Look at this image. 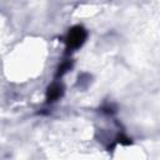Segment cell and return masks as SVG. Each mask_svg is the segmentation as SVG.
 Wrapping results in <instances>:
<instances>
[{"label": "cell", "instance_id": "6da1fadb", "mask_svg": "<svg viewBox=\"0 0 160 160\" xmlns=\"http://www.w3.org/2000/svg\"><path fill=\"white\" fill-rule=\"evenodd\" d=\"M86 36H88V32L82 26H80V25L72 26L65 38L66 49L68 50H75V49L80 48L85 42Z\"/></svg>", "mask_w": 160, "mask_h": 160}, {"label": "cell", "instance_id": "7a4b0ae2", "mask_svg": "<svg viewBox=\"0 0 160 160\" xmlns=\"http://www.w3.org/2000/svg\"><path fill=\"white\" fill-rule=\"evenodd\" d=\"M64 94V88L61 84L59 82H54L51 84L49 88H48V91H46V100L48 102H54L56 101L58 99H60Z\"/></svg>", "mask_w": 160, "mask_h": 160}, {"label": "cell", "instance_id": "3957f363", "mask_svg": "<svg viewBox=\"0 0 160 160\" xmlns=\"http://www.w3.org/2000/svg\"><path fill=\"white\" fill-rule=\"evenodd\" d=\"M71 66H72V62L71 61H64L60 66H59V69H58V74H56V76L59 78V76H62L65 72H68L70 69H71Z\"/></svg>", "mask_w": 160, "mask_h": 160}, {"label": "cell", "instance_id": "277c9868", "mask_svg": "<svg viewBox=\"0 0 160 160\" xmlns=\"http://www.w3.org/2000/svg\"><path fill=\"white\" fill-rule=\"evenodd\" d=\"M118 142H120V144H122V145H129L131 141H130L129 138H126V136H124V135H120V136L118 138Z\"/></svg>", "mask_w": 160, "mask_h": 160}]
</instances>
